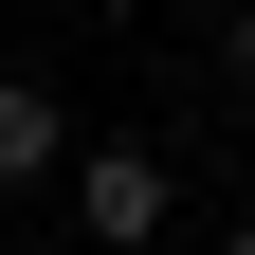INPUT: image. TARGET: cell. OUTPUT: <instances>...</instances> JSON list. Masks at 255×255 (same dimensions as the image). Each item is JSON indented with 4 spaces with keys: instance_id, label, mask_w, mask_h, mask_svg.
I'll list each match as a JSON object with an SVG mask.
<instances>
[{
    "instance_id": "cell-1",
    "label": "cell",
    "mask_w": 255,
    "mask_h": 255,
    "mask_svg": "<svg viewBox=\"0 0 255 255\" xmlns=\"http://www.w3.org/2000/svg\"><path fill=\"white\" fill-rule=\"evenodd\" d=\"M164 219H182L164 146H73V237H91V255H146Z\"/></svg>"
},
{
    "instance_id": "cell-2",
    "label": "cell",
    "mask_w": 255,
    "mask_h": 255,
    "mask_svg": "<svg viewBox=\"0 0 255 255\" xmlns=\"http://www.w3.org/2000/svg\"><path fill=\"white\" fill-rule=\"evenodd\" d=\"M73 164V110H55L37 73H0V201H18V182H55Z\"/></svg>"
},
{
    "instance_id": "cell-3",
    "label": "cell",
    "mask_w": 255,
    "mask_h": 255,
    "mask_svg": "<svg viewBox=\"0 0 255 255\" xmlns=\"http://www.w3.org/2000/svg\"><path fill=\"white\" fill-rule=\"evenodd\" d=\"M219 73H237V91H255V0H219Z\"/></svg>"
},
{
    "instance_id": "cell-4",
    "label": "cell",
    "mask_w": 255,
    "mask_h": 255,
    "mask_svg": "<svg viewBox=\"0 0 255 255\" xmlns=\"http://www.w3.org/2000/svg\"><path fill=\"white\" fill-rule=\"evenodd\" d=\"M219 255H255V219H237V237H219Z\"/></svg>"
},
{
    "instance_id": "cell-5",
    "label": "cell",
    "mask_w": 255,
    "mask_h": 255,
    "mask_svg": "<svg viewBox=\"0 0 255 255\" xmlns=\"http://www.w3.org/2000/svg\"><path fill=\"white\" fill-rule=\"evenodd\" d=\"M73 255H91V237H73Z\"/></svg>"
}]
</instances>
